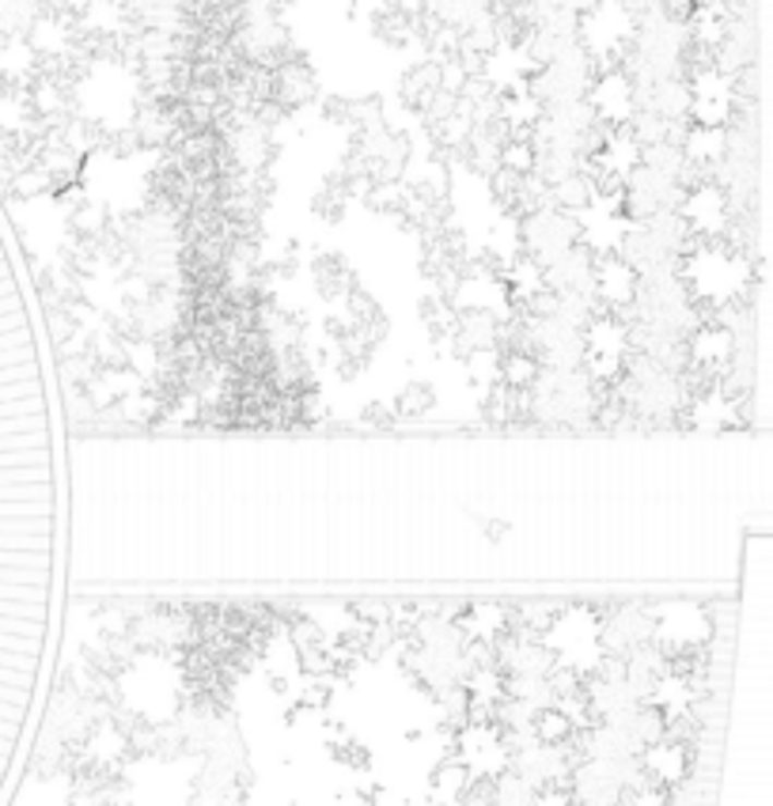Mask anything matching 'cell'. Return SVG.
I'll return each instance as SVG.
<instances>
[{"label":"cell","instance_id":"6da1fadb","mask_svg":"<svg viewBox=\"0 0 773 806\" xmlns=\"http://www.w3.org/2000/svg\"><path fill=\"white\" fill-rule=\"evenodd\" d=\"M65 451L58 364L27 258L0 202V534L58 474Z\"/></svg>","mask_w":773,"mask_h":806},{"label":"cell","instance_id":"7a4b0ae2","mask_svg":"<svg viewBox=\"0 0 773 806\" xmlns=\"http://www.w3.org/2000/svg\"><path fill=\"white\" fill-rule=\"evenodd\" d=\"M641 292V269L626 254H600L592 266V295L607 303L611 310H621Z\"/></svg>","mask_w":773,"mask_h":806},{"label":"cell","instance_id":"3957f363","mask_svg":"<svg viewBox=\"0 0 773 806\" xmlns=\"http://www.w3.org/2000/svg\"><path fill=\"white\" fill-rule=\"evenodd\" d=\"M728 356V333H721L716 326H709V330H701L695 338V361L698 364H716Z\"/></svg>","mask_w":773,"mask_h":806}]
</instances>
